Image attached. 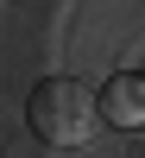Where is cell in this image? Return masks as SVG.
Masks as SVG:
<instances>
[{
  "label": "cell",
  "instance_id": "cell-1",
  "mask_svg": "<svg viewBox=\"0 0 145 158\" xmlns=\"http://www.w3.org/2000/svg\"><path fill=\"white\" fill-rule=\"evenodd\" d=\"M32 133L44 139V146H82V139H95V120H101V95L88 82H76V76H50V82L32 89Z\"/></svg>",
  "mask_w": 145,
  "mask_h": 158
},
{
  "label": "cell",
  "instance_id": "cell-2",
  "mask_svg": "<svg viewBox=\"0 0 145 158\" xmlns=\"http://www.w3.org/2000/svg\"><path fill=\"white\" fill-rule=\"evenodd\" d=\"M101 114L114 127H145V76H114L101 89Z\"/></svg>",
  "mask_w": 145,
  "mask_h": 158
}]
</instances>
